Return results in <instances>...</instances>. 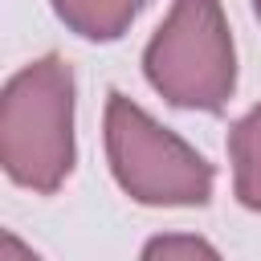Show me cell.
Masks as SVG:
<instances>
[{"label": "cell", "instance_id": "cell-1", "mask_svg": "<svg viewBox=\"0 0 261 261\" xmlns=\"http://www.w3.org/2000/svg\"><path fill=\"white\" fill-rule=\"evenodd\" d=\"M0 163L12 184L49 196L73 171V69L45 53L0 94Z\"/></svg>", "mask_w": 261, "mask_h": 261}, {"label": "cell", "instance_id": "cell-2", "mask_svg": "<svg viewBox=\"0 0 261 261\" xmlns=\"http://www.w3.org/2000/svg\"><path fill=\"white\" fill-rule=\"evenodd\" d=\"M143 73L179 110H224L237 90V49L220 0H171L143 49Z\"/></svg>", "mask_w": 261, "mask_h": 261}, {"label": "cell", "instance_id": "cell-3", "mask_svg": "<svg viewBox=\"0 0 261 261\" xmlns=\"http://www.w3.org/2000/svg\"><path fill=\"white\" fill-rule=\"evenodd\" d=\"M106 159L118 188L147 208H196L212 196V163L184 143L175 130L159 126L126 94L106 102Z\"/></svg>", "mask_w": 261, "mask_h": 261}, {"label": "cell", "instance_id": "cell-4", "mask_svg": "<svg viewBox=\"0 0 261 261\" xmlns=\"http://www.w3.org/2000/svg\"><path fill=\"white\" fill-rule=\"evenodd\" d=\"M143 8L147 0H53L57 20L82 41H98V45L118 41Z\"/></svg>", "mask_w": 261, "mask_h": 261}, {"label": "cell", "instance_id": "cell-5", "mask_svg": "<svg viewBox=\"0 0 261 261\" xmlns=\"http://www.w3.org/2000/svg\"><path fill=\"white\" fill-rule=\"evenodd\" d=\"M232 192L249 212H261V102L228 130Z\"/></svg>", "mask_w": 261, "mask_h": 261}, {"label": "cell", "instance_id": "cell-6", "mask_svg": "<svg viewBox=\"0 0 261 261\" xmlns=\"http://www.w3.org/2000/svg\"><path fill=\"white\" fill-rule=\"evenodd\" d=\"M143 261H224L196 232H159L143 245Z\"/></svg>", "mask_w": 261, "mask_h": 261}, {"label": "cell", "instance_id": "cell-7", "mask_svg": "<svg viewBox=\"0 0 261 261\" xmlns=\"http://www.w3.org/2000/svg\"><path fill=\"white\" fill-rule=\"evenodd\" d=\"M0 261H41V257H37L16 232H4V237H0Z\"/></svg>", "mask_w": 261, "mask_h": 261}, {"label": "cell", "instance_id": "cell-8", "mask_svg": "<svg viewBox=\"0 0 261 261\" xmlns=\"http://www.w3.org/2000/svg\"><path fill=\"white\" fill-rule=\"evenodd\" d=\"M253 12H257V20H261V0H253Z\"/></svg>", "mask_w": 261, "mask_h": 261}]
</instances>
